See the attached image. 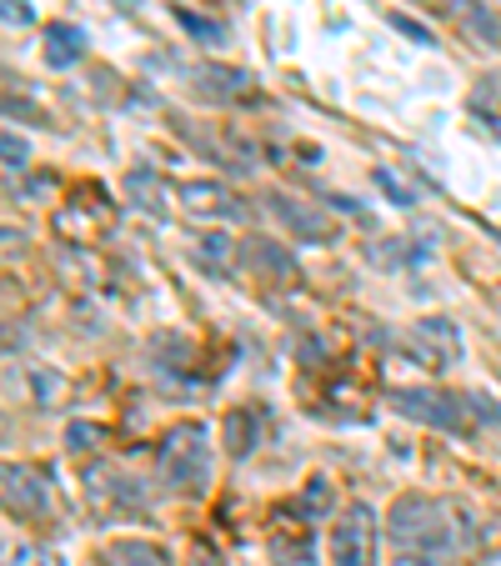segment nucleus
Instances as JSON below:
<instances>
[{
    "label": "nucleus",
    "instance_id": "obj_2",
    "mask_svg": "<svg viewBox=\"0 0 501 566\" xmlns=\"http://www.w3.org/2000/svg\"><path fill=\"white\" fill-rule=\"evenodd\" d=\"M386 532L401 552H451L457 546V532H451V512L431 496H401V502L386 512Z\"/></svg>",
    "mask_w": 501,
    "mask_h": 566
},
{
    "label": "nucleus",
    "instance_id": "obj_23",
    "mask_svg": "<svg viewBox=\"0 0 501 566\" xmlns=\"http://www.w3.org/2000/svg\"><path fill=\"white\" fill-rule=\"evenodd\" d=\"M477 31H487L491 41H501V15H487V11H477Z\"/></svg>",
    "mask_w": 501,
    "mask_h": 566
},
{
    "label": "nucleus",
    "instance_id": "obj_22",
    "mask_svg": "<svg viewBox=\"0 0 501 566\" xmlns=\"http://www.w3.org/2000/svg\"><path fill=\"white\" fill-rule=\"evenodd\" d=\"M6 21H11V25H31L35 11L25 6V0H6Z\"/></svg>",
    "mask_w": 501,
    "mask_h": 566
},
{
    "label": "nucleus",
    "instance_id": "obj_9",
    "mask_svg": "<svg viewBox=\"0 0 501 566\" xmlns=\"http://www.w3.org/2000/svg\"><path fill=\"white\" fill-rule=\"evenodd\" d=\"M86 61V31L71 21H55L51 31H45V65L51 71H71V65Z\"/></svg>",
    "mask_w": 501,
    "mask_h": 566
},
{
    "label": "nucleus",
    "instance_id": "obj_12",
    "mask_svg": "<svg viewBox=\"0 0 501 566\" xmlns=\"http://www.w3.org/2000/svg\"><path fill=\"white\" fill-rule=\"evenodd\" d=\"M181 206L186 211H196V216H236L241 211V201H236L221 181H186L181 186Z\"/></svg>",
    "mask_w": 501,
    "mask_h": 566
},
{
    "label": "nucleus",
    "instance_id": "obj_8",
    "mask_svg": "<svg viewBox=\"0 0 501 566\" xmlns=\"http://www.w3.org/2000/svg\"><path fill=\"white\" fill-rule=\"evenodd\" d=\"M261 427H267V411L261 407H236L231 417L221 421V437H226V457L246 461L251 451L261 447Z\"/></svg>",
    "mask_w": 501,
    "mask_h": 566
},
{
    "label": "nucleus",
    "instance_id": "obj_3",
    "mask_svg": "<svg viewBox=\"0 0 501 566\" xmlns=\"http://www.w3.org/2000/svg\"><path fill=\"white\" fill-rule=\"evenodd\" d=\"M401 417L421 421V427H437V431H467L471 427V407L467 396H451V391H437V386H392L386 391Z\"/></svg>",
    "mask_w": 501,
    "mask_h": 566
},
{
    "label": "nucleus",
    "instance_id": "obj_25",
    "mask_svg": "<svg viewBox=\"0 0 501 566\" xmlns=\"http://www.w3.org/2000/svg\"><path fill=\"white\" fill-rule=\"evenodd\" d=\"M392 566H431V562H427V556H396Z\"/></svg>",
    "mask_w": 501,
    "mask_h": 566
},
{
    "label": "nucleus",
    "instance_id": "obj_24",
    "mask_svg": "<svg viewBox=\"0 0 501 566\" xmlns=\"http://www.w3.org/2000/svg\"><path fill=\"white\" fill-rule=\"evenodd\" d=\"M191 566H226V562L211 552V546H196V552H191Z\"/></svg>",
    "mask_w": 501,
    "mask_h": 566
},
{
    "label": "nucleus",
    "instance_id": "obj_5",
    "mask_svg": "<svg viewBox=\"0 0 501 566\" xmlns=\"http://www.w3.org/2000/svg\"><path fill=\"white\" fill-rule=\"evenodd\" d=\"M406 352L421 356L431 371H447V366L461 361V332L451 326L447 316H427V321H416V326H411V336H406Z\"/></svg>",
    "mask_w": 501,
    "mask_h": 566
},
{
    "label": "nucleus",
    "instance_id": "obj_11",
    "mask_svg": "<svg viewBox=\"0 0 501 566\" xmlns=\"http://www.w3.org/2000/svg\"><path fill=\"white\" fill-rule=\"evenodd\" d=\"M101 566H171V556L160 552L156 542H140V536H121V542H106L96 552Z\"/></svg>",
    "mask_w": 501,
    "mask_h": 566
},
{
    "label": "nucleus",
    "instance_id": "obj_17",
    "mask_svg": "<svg viewBox=\"0 0 501 566\" xmlns=\"http://www.w3.org/2000/svg\"><path fill=\"white\" fill-rule=\"evenodd\" d=\"M101 437H106V431H101V427H91V421H75V427L65 431V441H71L75 451H91V447H96Z\"/></svg>",
    "mask_w": 501,
    "mask_h": 566
},
{
    "label": "nucleus",
    "instance_id": "obj_15",
    "mask_svg": "<svg viewBox=\"0 0 501 566\" xmlns=\"http://www.w3.org/2000/svg\"><path fill=\"white\" fill-rule=\"evenodd\" d=\"M376 186L392 196V206H416V186H406L392 166H376Z\"/></svg>",
    "mask_w": 501,
    "mask_h": 566
},
{
    "label": "nucleus",
    "instance_id": "obj_7",
    "mask_svg": "<svg viewBox=\"0 0 501 566\" xmlns=\"http://www.w3.org/2000/svg\"><path fill=\"white\" fill-rule=\"evenodd\" d=\"M267 552H271V566H316V536L311 526H271L267 536Z\"/></svg>",
    "mask_w": 501,
    "mask_h": 566
},
{
    "label": "nucleus",
    "instance_id": "obj_4",
    "mask_svg": "<svg viewBox=\"0 0 501 566\" xmlns=\"http://www.w3.org/2000/svg\"><path fill=\"white\" fill-rule=\"evenodd\" d=\"M331 562L336 566H376V512L366 502L346 506L331 526Z\"/></svg>",
    "mask_w": 501,
    "mask_h": 566
},
{
    "label": "nucleus",
    "instance_id": "obj_1",
    "mask_svg": "<svg viewBox=\"0 0 501 566\" xmlns=\"http://www.w3.org/2000/svg\"><path fill=\"white\" fill-rule=\"evenodd\" d=\"M160 481L171 492H186V496H201L211 486V431L201 421H181V427L166 431L160 441Z\"/></svg>",
    "mask_w": 501,
    "mask_h": 566
},
{
    "label": "nucleus",
    "instance_id": "obj_19",
    "mask_svg": "<svg viewBox=\"0 0 501 566\" xmlns=\"http://www.w3.org/2000/svg\"><path fill=\"white\" fill-rule=\"evenodd\" d=\"M11 566H61L51 552H41V546H21V552L11 556Z\"/></svg>",
    "mask_w": 501,
    "mask_h": 566
},
{
    "label": "nucleus",
    "instance_id": "obj_14",
    "mask_svg": "<svg viewBox=\"0 0 501 566\" xmlns=\"http://www.w3.org/2000/svg\"><path fill=\"white\" fill-rule=\"evenodd\" d=\"M236 241L231 235H201V241H196V261H201L206 271H226L231 266V256H236Z\"/></svg>",
    "mask_w": 501,
    "mask_h": 566
},
{
    "label": "nucleus",
    "instance_id": "obj_6",
    "mask_svg": "<svg viewBox=\"0 0 501 566\" xmlns=\"http://www.w3.org/2000/svg\"><path fill=\"white\" fill-rule=\"evenodd\" d=\"M45 471L41 467H6V506L15 516H45L51 506V486H45Z\"/></svg>",
    "mask_w": 501,
    "mask_h": 566
},
{
    "label": "nucleus",
    "instance_id": "obj_13",
    "mask_svg": "<svg viewBox=\"0 0 501 566\" xmlns=\"http://www.w3.org/2000/svg\"><path fill=\"white\" fill-rule=\"evenodd\" d=\"M196 81H201V96H211V101H251V75H246V71L201 65V71H196Z\"/></svg>",
    "mask_w": 501,
    "mask_h": 566
},
{
    "label": "nucleus",
    "instance_id": "obj_20",
    "mask_svg": "<svg viewBox=\"0 0 501 566\" xmlns=\"http://www.w3.org/2000/svg\"><path fill=\"white\" fill-rule=\"evenodd\" d=\"M392 25H396V31H406V35H411V41H421V45H437V35H431V31H427V25H416V21H406V15H392Z\"/></svg>",
    "mask_w": 501,
    "mask_h": 566
},
{
    "label": "nucleus",
    "instance_id": "obj_10",
    "mask_svg": "<svg viewBox=\"0 0 501 566\" xmlns=\"http://www.w3.org/2000/svg\"><path fill=\"white\" fill-rule=\"evenodd\" d=\"M271 206H276V216L301 235V241H331V235H336V226H331L316 206L291 201V196H271Z\"/></svg>",
    "mask_w": 501,
    "mask_h": 566
},
{
    "label": "nucleus",
    "instance_id": "obj_16",
    "mask_svg": "<svg viewBox=\"0 0 501 566\" xmlns=\"http://www.w3.org/2000/svg\"><path fill=\"white\" fill-rule=\"evenodd\" d=\"M326 506H331V481L316 476L306 486V502H301V522H316V516H326Z\"/></svg>",
    "mask_w": 501,
    "mask_h": 566
},
{
    "label": "nucleus",
    "instance_id": "obj_21",
    "mask_svg": "<svg viewBox=\"0 0 501 566\" xmlns=\"http://www.w3.org/2000/svg\"><path fill=\"white\" fill-rule=\"evenodd\" d=\"M176 21H181L186 31H196V35H201V41H216V35H221V25H206V21H196L191 11H176Z\"/></svg>",
    "mask_w": 501,
    "mask_h": 566
},
{
    "label": "nucleus",
    "instance_id": "obj_18",
    "mask_svg": "<svg viewBox=\"0 0 501 566\" xmlns=\"http://www.w3.org/2000/svg\"><path fill=\"white\" fill-rule=\"evenodd\" d=\"M6 171H25V140L6 130Z\"/></svg>",
    "mask_w": 501,
    "mask_h": 566
}]
</instances>
